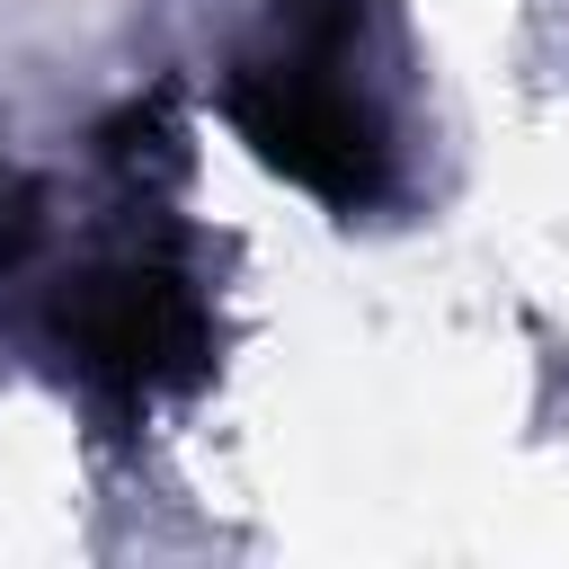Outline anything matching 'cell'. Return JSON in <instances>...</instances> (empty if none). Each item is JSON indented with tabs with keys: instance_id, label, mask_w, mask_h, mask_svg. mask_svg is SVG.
Wrapping results in <instances>:
<instances>
[{
	"instance_id": "cell-2",
	"label": "cell",
	"mask_w": 569,
	"mask_h": 569,
	"mask_svg": "<svg viewBox=\"0 0 569 569\" xmlns=\"http://www.w3.org/2000/svg\"><path fill=\"white\" fill-rule=\"evenodd\" d=\"M53 329H62L71 365L116 391H160V382L196 373V356H204V302L151 249H116V258L80 267L53 302Z\"/></svg>"
},
{
	"instance_id": "cell-1",
	"label": "cell",
	"mask_w": 569,
	"mask_h": 569,
	"mask_svg": "<svg viewBox=\"0 0 569 569\" xmlns=\"http://www.w3.org/2000/svg\"><path fill=\"white\" fill-rule=\"evenodd\" d=\"M347 36L356 0H284L276 44L231 71V124L258 142L267 169L329 204H365L382 187V124L347 89Z\"/></svg>"
}]
</instances>
